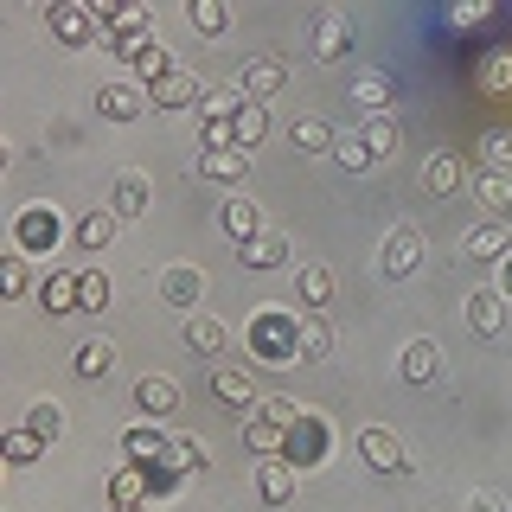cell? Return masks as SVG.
Instances as JSON below:
<instances>
[{
    "label": "cell",
    "instance_id": "cell-1",
    "mask_svg": "<svg viewBox=\"0 0 512 512\" xmlns=\"http://www.w3.org/2000/svg\"><path fill=\"white\" fill-rule=\"evenodd\" d=\"M378 269H384L391 282L416 276V269H423V231H416V224H404V231H391V237H384V256H378Z\"/></svg>",
    "mask_w": 512,
    "mask_h": 512
},
{
    "label": "cell",
    "instance_id": "cell-19",
    "mask_svg": "<svg viewBox=\"0 0 512 512\" xmlns=\"http://www.w3.org/2000/svg\"><path fill=\"white\" fill-rule=\"evenodd\" d=\"M135 77H141V84H154V90L173 77V64H167V45H160V39H148V45L135 52Z\"/></svg>",
    "mask_w": 512,
    "mask_h": 512
},
{
    "label": "cell",
    "instance_id": "cell-14",
    "mask_svg": "<svg viewBox=\"0 0 512 512\" xmlns=\"http://www.w3.org/2000/svg\"><path fill=\"white\" fill-rule=\"evenodd\" d=\"M224 231H231L237 244H250V237H263V212H256L250 199H224Z\"/></svg>",
    "mask_w": 512,
    "mask_h": 512
},
{
    "label": "cell",
    "instance_id": "cell-24",
    "mask_svg": "<svg viewBox=\"0 0 512 512\" xmlns=\"http://www.w3.org/2000/svg\"><path fill=\"white\" fill-rule=\"evenodd\" d=\"M109 237H116V212H84L77 244H84V250H109Z\"/></svg>",
    "mask_w": 512,
    "mask_h": 512
},
{
    "label": "cell",
    "instance_id": "cell-16",
    "mask_svg": "<svg viewBox=\"0 0 512 512\" xmlns=\"http://www.w3.org/2000/svg\"><path fill=\"white\" fill-rule=\"evenodd\" d=\"M474 199L487 205V218H500L506 205H512V173H493V167H487V173L474 180Z\"/></svg>",
    "mask_w": 512,
    "mask_h": 512
},
{
    "label": "cell",
    "instance_id": "cell-13",
    "mask_svg": "<svg viewBox=\"0 0 512 512\" xmlns=\"http://www.w3.org/2000/svg\"><path fill=\"white\" fill-rule=\"evenodd\" d=\"M288 263V237L282 231H263L244 244V269H282Z\"/></svg>",
    "mask_w": 512,
    "mask_h": 512
},
{
    "label": "cell",
    "instance_id": "cell-5",
    "mask_svg": "<svg viewBox=\"0 0 512 512\" xmlns=\"http://www.w3.org/2000/svg\"><path fill=\"white\" fill-rule=\"evenodd\" d=\"M468 320H474V333L493 340V333L506 327V295H500V288H474V295H468Z\"/></svg>",
    "mask_w": 512,
    "mask_h": 512
},
{
    "label": "cell",
    "instance_id": "cell-32",
    "mask_svg": "<svg viewBox=\"0 0 512 512\" xmlns=\"http://www.w3.org/2000/svg\"><path fill=\"white\" fill-rule=\"evenodd\" d=\"M52 26H58V39H71V45H84L90 32H96V20H90L84 7H58V13H52Z\"/></svg>",
    "mask_w": 512,
    "mask_h": 512
},
{
    "label": "cell",
    "instance_id": "cell-4",
    "mask_svg": "<svg viewBox=\"0 0 512 512\" xmlns=\"http://www.w3.org/2000/svg\"><path fill=\"white\" fill-rule=\"evenodd\" d=\"M96 109H103L109 122H135L141 109H148V96H141V84H103V96H96Z\"/></svg>",
    "mask_w": 512,
    "mask_h": 512
},
{
    "label": "cell",
    "instance_id": "cell-9",
    "mask_svg": "<svg viewBox=\"0 0 512 512\" xmlns=\"http://www.w3.org/2000/svg\"><path fill=\"white\" fill-rule=\"evenodd\" d=\"M461 256H512V231H506L500 218L474 224V231H468V244H461Z\"/></svg>",
    "mask_w": 512,
    "mask_h": 512
},
{
    "label": "cell",
    "instance_id": "cell-38",
    "mask_svg": "<svg viewBox=\"0 0 512 512\" xmlns=\"http://www.w3.org/2000/svg\"><path fill=\"white\" fill-rule=\"evenodd\" d=\"M295 148H308V154H327V148H340V141H333V128L327 122H295Z\"/></svg>",
    "mask_w": 512,
    "mask_h": 512
},
{
    "label": "cell",
    "instance_id": "cell-21",
    "mask_svg": "<svg viewBox=\"0 0 512 512\" xmlns=\"http://www.w3.org/2000/svg\"><path fill=\"white\" fill-rule=\"evenodd\" d=\"M39 301H45V314H77V276H45Z\"/></svg>",
    "mask_w": 512,
    "mask_h": 512
},
{
    "label": "cell",
    "instance_id": "cell-20",
    "mask_svg": "<svg viewBox=\"0 0 512 512\" xmlns=\"http://www.w3.org/2000/svg\"><path fill=\"white\" fill-rule=\"evenodd\" d=\"M256 487H263L269 506H282L288 493H295V474H288V461H263V468H256Z\"/></svg>",
    "mask_w": 512,
    "mask_h": 512
},
{
    "label": "cell",
    "instance_id": "cell-30",
    "mask_svg": "<svg viewBox=\"0 0 512 512\" xmlns=\"http://www.w3.org/2000/svg\"><path fill=\"white\" fill-rule=\"evenodd\" d=\"M384 96H391V77H384V71H372V77H359V84H352V103L372 109V116H384Z\"/></svg>",
    "mask_w": 512,
    "mask_h": 512
},
{
    "label": "cell",
    "instance_id": "cell-48",
    "mask_svg": "<svg viewBox=\"0 0 512 512\" xmlns=\"http://www.w3.org/2000/svg\"><path fill=\"white\" fill-rule=\"evenodd\" d=\"M116 512H141V506H116Z\"/></svg>",
    "mask_w": 512,
    "mask_h": 512
},
{
    "label": "cell",
    "instance_id": "cell-12",
    "mask_svg": "<svg viewBox=\"0 0 512 512\" xmlns=\"http://www.w3.org/2000/svg\"><path fill=\"white\" fill-rule=\"evenodd\" d=\"M282 77H288V64H282V58H250V64H244V90L256 96V103H263V96H276V90H282Z\"/></svg>",
    "mask_w": 512,
    "mask_h": 512
},
{
    "label": "cell",
    "instance_id": "cell-43",
    "mask_svg": "<svg viewBox=\"0 0 512 512\" xmlns=\"http://www.w3.org/2000/svg\"><path fill=\"white\" fill-rule=\"evenodd\" d=\"M26 282H32L26 256H7V276H0V288H7V295H26Z\"/></svg>",
    "mask_w": 512,
    "mask_h": 512
},
{
    "label": "cell",
    "instance_id": "cell-31",
    "mask_svg": "<svg viewBox=\"0 0 512 512\" xmlns=\"http://www.w3.org/2000/svg\"><path fill=\"white\" fill-rule=\"evenodd\" d=\"M423 180H429V192H455V186H461V160H455V154H429Z\"/></svg>",
    "mask_w": 512,
    "mask_h": 512
},
{
    "label": "cell",
    "instance_id": "cell-3",
    "mask_svg": "<svg viewBox=\"0 0 512 512\" xmlns=\"http://www.w3.org/2000/svg\"><path fill=\"white\" fill-rule=\"evenodd\" d=\"M346 45H352L346 13H320V20H314V58L333 64V58H346Z\"/></svg>",
    "mask_w": 512,
    "mask_h": 512
},
{
    "label": "cell",
    "instance_id": "cell-2",
    "mask_svg": "<svg viewBox=\"0 0 512 512\" xmlns=\"http://www.w3.org/2000/svg\"><path fill=\"white\" fill-rule=\"evenodd\" d=\"M359 461L372 474H397L404 468V442H397L391 429H359Z\"/></svg>",
    "mask_w": 512,
    "mask_h": 512
},
{
    "label": "cell",
    "instance_id": "cell-10",
    "mask_svg": "<svg viewBox=\"0 0 512 512\" xmlns=\"http://www.w3.org/2000/svg\"><path fill=\"white\" fill-rule=\"evenodd\" d=\"M199 173H205V180H244V173H250V154L244 148H205L199 154Z\"/></svg>",
    "mask_w": 512,
    "mask_h": 512
},
{
    "label": "cell",
    "instance_id": "cell-22",
    "mask_svg": "<svg viewBox=\"0 0 512 512\" xmlns=\"http://www.w3.org/2000/svg\"><path fill=\"white\" fill-rule=\"evenodd\" d=\"M231 128H237V148H256V141L269 135V109H263V103H244Z\"/></svg>",
    "mask_w": 512,
    "mask_h": 512
},
{
    "label": "cell",
    "instance_id": "cell-11",
    "mask_svg": "<svg viewBox=\"0 0 512 512\" xmlns=\"http://www.w3.org/2000/svg\"><path fill=\"white\" fill-rule=\"evenodd\" d=\"M327 352H333V327H327V320H320V314H308V320H301V327H295V359H327Z\"/></svg>",
    "mask_w": 512,
    "mask_h": 512
},
{
    "label": "cell",
    "instance_id": "cell-45",
    "mask_svg": "<svg viewBox=\"0 0 512 512\" xmlns=\"http://www.w3.org/2000/svg\"><path fill=\"white\" fill-rule=\"evenodd\" d=\"M256 410H263L269 423H282V429H288V423L301 416V404H288V397H269V404H256Z\"/></svg>",
    "mask_w": 512,
    "mask_h": 512
},
{
    "label": "cell",
    "instance_id": "cell-41",
    "mask_svg": "<svg viewBox=\"0 0 512 512\" xmlns=\"http://www.w3.org/2000/svg\"><path fill=\"white\" fill-rule=\"evenodd\" d=\"M45 237L58 244V218H45V212H26V224H20V244H45Z\"/></svg>",
    "mask_w": 512,
    "mask_h": 512
},
{
    "label": "cell",
    "instance_id": "cell-39",
    "mask_svg": "<svg viewBox=\"0 0 512 512\" xmlns=\"http://www.w3.org/2000/svg\"><path fill=\"white\" fill-rule=\"evenodd\" d=\"M186 20H192V32H224V20H231V13H224L218 0H192Z\"/></svg>",
    "mask_w": 512,
    "mask_h": 512
},
{
    "label": "cell",
    "instance_id": "cell-6",
    "mask_svg": "<svg viewBox=\"0 0 512 512\" xmlns=\"http://www.w3.org/2000/svg\"><path fill=\"white\" fill-rule=\"evenodd\" d=\"M436 365H442V346L436 340H410L404 352H397V372H404L410 384H429V378H436Z\"/></svg>",
    "mask_w": 512,
    "mask_h": 512
},
{
    "label": "cell",
    "instance_id": "cell-44",
    "mask_svg": "<svg viewBox=\"0 0 512 512\" xmlns=\"http://www.w3.org/2000/svg\"><path fill=\"white\" fill-rule=\"evenodd\" d=\"M39 455V436H32V429H13L7 436V461H32Z\"/></svg>",
    "mask_w": 512,
    "mask_h": 512
},
{
    "label": "cell",
    "instance_id": "cell-7",
    "mask_svg": "<svg viewBox=\"0 0 512 512\" xmlns=\"http://www.w3.org/2000/svg\"><path fill=\"white\" fill-rule=\"evenodd\" d=\"M135 404L148 410V416H167V410H180V384L160 378V372H148V378L135 384Z\"/></svg>",
    "mask_w": 512,
    "mask_h": 512
},
{
    "label": "cell",
    "instance_id": "cell-35",
    "mask_svg": "<svg viewBox=\"0 0 512 512\" xmlns=\"http://www.w3.org/2000/svg\"><path fill=\"white\" fill-rule=\"evenodd\" d=\"M160 461H167L173 474H192V468H199V461H205V448L192 442V436H173V442H167V455H160Z\"/></svg>",
    "mask_w": 512,
    "mask_h": 512
},
{
    "label": "cell",
    "instance_id": "cell-18",
    "mask_svg": "<svg viewBox=\"0 0 512 512\" xmlns=\"http://www.w3.org/2000/svg\"><path fill=\"white\" fill-rule=\"evenodd\" d=\"M109 212H116V218H141V212H148V180H141V173H122Z\"/></svg>",
    "mask_w": 512,
    "mask_h": 512
},
{
    "label": "cell",
    "instance_id": "cell-27",
    "mask_svg": "<svg viewBox=\"0 0 512 512\" xmlns=\"http://www.w3.org/2000/svg\"><path fill=\"white\" fill-rule=\"evenodd\" d=\"M480 160H487L493 173H512V128H487V135H480Z\"/></svg>",
    "mask_w": 512,
    "mask_h": 512
},
{
    "label": "cell",
    "instance_id": "cell-29",
    "mask_svg": "<svg viewBox=\"0 0 512 512\" xmlns=\"http://www.w3.org/2000/svg\"><path fill=\"white\" fill-rule=\"evenodd\" d=\"M154 103H160V109H186V103H199V84H192V77H186V71H173V77H167V84H160V90H154Z\"/></svg>",
    "mask_w": 512,
    "mask_h": 512
},
{
    "label": "cell",
    "instance_id": "cell-23",
    "mask_svg": "<svg viewBox=\"0 0 512 512\" xmlns=\"http://www.w3.org/2000/svg\"><path fill=\"white\" fill-rule=\"evenodd\" d=\"M109 365H116V346H109V340H84V346H77V378H103Z\"/></svg>",
    "mask_w": 512,
    "mask_h": 512
},
{
    "label": "cell",
    "instance_id": "cell-26",
    "mask_svg": "<svg viewBox=\"0 0 512 512\" xmlns=\"http://www.w3.org/2000/svg\"><path fill=\"white\" fill-rule=\"evenodd\" d=\"M244 448H250V455H276V448H282V423L250 416V423H244Z\"/></svg>",
    "mask_w": 512,
    "mask_h": 512
},
{
    "label": "cell",
    "instance_id": "cell-40",
    "mask_svg": "<svg viewBox=\"0 0 512 512\" xmlns=\"http://www.w3.org/2000/svg\"><path fill=\"white\" fill-rule=\"evenodd\" d=\"M26 429H32V436H39V442H52L58 429H64V410H58V404H32V416H26Z\"/></svg>",
    "mask_w": 512,
    "mask_h": 512
},
{
    "label": "cell",
    "instance_id": "cell-46",
    "mask_svg": "<svg viewBox=\"0 0 512 512\" xmlns=\"http://www.w3.org/2000/svg\"><path fill=\"white\" fill-rule=\"evenodd\" d=\"M474 512H506V506H500V493H474Z\"/></svg>",
    "mask_w": 512,
    "mask_h": 512
},
{
    "label": "cell",
    "instance_id": "cell-34",
    "mask_svg": "<svg viewBox=\"0 0 512 512\" xmlns=\"http://www.w3.org/2000/svg\"><path fill=\"white\" fill-rule=\"evenodd\" d=\"M122 448H128L135 461H148V455H167V436H160L154 423H141V429H128V436H122Z\"/></svg>",
    "mask_w": 512,
    "mask_h": 512
},
{
    "label": "cell",
    "instance_id": "cell-42",
    "mask_svg": "<svg viewBox=\"0 0 512 512\" xmlns=\"http://www.w3.org/2000/svg\"><path fill=\"white\" fill-rule=\"evenodd\" d=\"M333 160H340V167H352V173H359V167H372V154H365V141H359V135L340 141V148H333Z\"/></svg>",
    "mask_w": 512,
    "mask_h": 512
},
{
    "label": "cell",
    "instance_id": "cell-47",
    "mask_svg": "<svg viewBox=\"0 0 512 512\" xmlns=\"http://www.w3.org/2000/svg\"><path fill=\"white\" fill-rule=\"evenodd\" d=\"M500 295H512V256H506V269H500Z\"/></svg>",
    "mask_w": 512,
    "mask_h": 512
},
{
    "label": "cell",
    "instance_id": "cell-8",
    "mask_svg": "<svg viewBox=\"0 0 512 512\" xmlns=\"http://www.w3.org/2000/svg\"><path fill=\"white\" fill-rule=\"evenodd\" d=\"M160 295H167V308H199L205 276L199 269H167V276H160Z\"/></svg>",
    "mask_w": 512,
    "mask_h": 512
},
{
    "label": "cell",
    "instance_id": "cell-17",
    "mask_svg": "<svg viewBox=\"0 0 512 512\" xmlns=\"http://www.w3.org/2000/svg\"><path fill=\"white\" fill-rule=\"evenodd\" d=\"M295 295L308 301V314H314V308H327V301H333V269L308 263V269H301V276H295Z\"/></svg>",
    "mask_w": 512,
    "mask_h": 512
},
{
    "label": "cell",
    "instance_id": "cell-28",
    "mask_svg": "<svg viewBox=\"0 0 512 512\" xmlns=\"http://www.w3.org/2000/svg\"><path fill=\"white\" fill-rule=\"evenodd\" d=\"M109 500H116V506H141V500H148V474H141V468H122L116 480H109Z\"/></svg>",
    "mask_w": 512,
    "mask_h": 512
},
{
    "label": "cell",
    "instance_id": "cell-15",
    "mask_svg": "<svg viewBox=\"0 0 512 512\" xmlns=\"http://www.w3.org/2000/svg\"><path fill=\"white\" fill-rule=\"evenodd\" d=\"M186 346L205 352V359H212V352H224V320H218V314H192V320H186Z\"/></svg>",
    "mask_w": 512,
    "mask_h": 512
},
{
    "label": "cell",
    "instance_id": "cell-33",
    "mask_svg": "<svg viewBox=\"0 0 512 512\" xmlns=\"http://www.w3.org/2000/svg\"><path fill=\"white\" fill-rule=\"evenodd\" d=\"M359 141H365V154H372V160H384V154L397 148V122H391V116H372V122H365V135H359Z\"/></svg>",
    "mask_w": 512,
    "mask_h": 512
},
{
    "label": "cell",
    "instance_id": "cell-36",
    "mask_svg": "<svg viewBox=\"0 0 512 512\" xmlns=\"http://www.w3.org/2000/svg\"><path fill=\"white\" fill-rule=\"evenodd\" d=\"M77 308H109V276L103 269H84V276H77Z\"/></svg>",
    "mask_w": 512,
    "mask_h": 512
},
{
    "label": "cell",
    "instance_id": "cell-37",
    "mask_svg": "<svg viewBox=\"0 0 512 512\" xmlns=\"http://www.w3.org/2000/svg\"><path fill=\"white\" fill-rule=\"evenodd\" d=\"M205 122H237V109H244V96L237 90H205Z\"/></svg>",
    "mask_w": 512,
    "mask_h": 512
},
{
    "label": "cell",
    "instance_id": "cell-25",
    "mask_svg": "<svg viewBox=\"0 0 512 512\" xmlns=\"http://www.w3.org/2000/svg\"><path fill=\"white\" fill-rule=\"evenodd\" d=\"M212 391L224 397V404H250V397H256V384H250V372L224 365V372H212Z\"/></svg>",
    "mask_w": 512,
    "mask_h": 512
}]
</instances>
